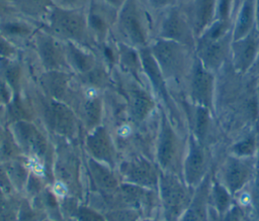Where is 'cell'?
Here are the masks:
<instances>
[{"mask_svg":"<svg viewBox=\"0 0 259 221\" xmlns=\"http://www.w3.org/2000/svg\"><path fill=\"white\" fill-rule=\"evenodd\" d=\"M3 76L7 83L13 88L14 91H17L20 78V69L16 64H9L4 67Z\"/></svg>","mask_w":259,"mask_h":221,"instance_id":"obj_38","label":"cell"},{"mask_svg":"<svg viewBox=\"0 0 259 221\" xmlns=\"http://www.w3.org/2000/svg\"><path fill=\"white\" fill-rule=\"evenodd\" d=\"M243 1H244V0H234L233 9H234V10H238V8L241 6V4H242Z\"/></svg>","mask_w":259,"mask_h":221,"instance_id":"obj_48","label":"cell"},{"mask_svg":"<svg viewBox=\"0 0 259 221\" xmlns=\"http://www.w3.org/2000/svg\"><path fill=\"white\" fill-rule=\"evenodd\" d=\"M194 189L188 187L183 179L175 174L160 172L158 195L160 217L163 221H179L188 208Z\"/></svg>","mask_w":259,"mask_h":221,"instance_id":"obj_5","label":"cell"},{"mask_svg":"<svg viewBox=\"0 0 259 221\" xmlns=\"http://www.w3.org/2000/svg\"><path fill=\"white\" fill-rule=\"evenodd\" d=\"M36 48L44 66L48 71L60 70L65 66L66 52L50 35L39 34L36 37Z\"/></svg>","mask_w":259,"mask_h":221,"instance_id":"obj_18","label":"cell"},{"mask_svg":"<svg viewBox=\"0 0 259 221\" xmlns=\"http://www.w3.org/2000/svg\"><path fill=\"white\" fill-rule=\"evenodd\" d=\"M255 28L259 33V0H255Z\"/></svg>","mask_w":259,"mask_h":221,"instance_id":"obj_44","label":"cell"},{"mask_svg":"<svg viewBox=\"0 0 259 221\" xmlns=\"http://www.w3.org/2000/svg\"><path fill=\"white\" fill-rule=\"evenodd\" d=\"M108 3H110V4H112V5H117V4H119L120 3V1L121 0H106Z\"/></svg>","mask_w":259,"mask_h":221,"instance_id":"obj_50","label":"cell"},{"mask_svg":"<svg viewBox=\"0 0 259 221\" xmlns=\"http://www.w3.org/2000/svg\"><path fill=\"white\" fill-rule=\"evenodd\" d=\"M161 38L174 40L190 48L195 47L196 36L185 15L179 10L172 9L164 18L160 30Z\"/></svg>","mask_w":259,"mask_h":221,"instance_id":"obj_14","label":"cell"},{"mask_svg":"<svg viewBox=\"0 0 259 221\" xmlns=\"http://www.w3.org/2000/svg\"><path fill=\"white\" fill-rule=\"evenodd\" d=\"M82 115L86 126L93 129L98 126L101 118V101L98 97L87 98L82 105Z\"/></svg>","mask_w":259,"mask_h":221,"instance_id":"obj_28","label":"cell"},{"mask_svg":"<svg viewBox=\"0 0 259 221\" xmlns=\"http://www.w3.org/2000/svg\"><path fill=\"white\" fill-rule=\"evenodd\" d=\"M233 5H234V0H218L215 20L229 22L230 13H231V10H233Z\"/></svg>","mask_w":259,"mask_h":221,"instance_id":"obj_39","label":"cell"},{"mask_svg":"<svg viewBox=\"0 0 259 221\" xmlns=\"http://www.w3.org/2000/svg\"><path fill=\"white\" fill-rule=\"evenodd\" d=\"M46 219V215L35 207L28 204L27 201L23 200L19 203L17 221H41Z\"/></svg>","mask_w":259,"mask_h":221,"instance_id":"obj_34","label":"cell"},{"mask_svg":"<svg viewBox=\"0 0 259 221\" xmlns=\"http://www.w3.org/2000/svg\"><path fill=\"white\" fill-rule=\"evenodd\" d=\"M214 161L213 148L201 144L192 134L188 133L181 171V177L185 184L191 189L197 188L211 172Z\"/></svg>","mask_w":259,"mask_h":221,"instance_id":"obj_7","label":"cell"},{"mask_svg":"<svg viewBox=\"0 0 259 221\" xmlns=\"http://www.w3.org/2000/svg\"><path fill=\"white\" fill-rule=\"evenodd\" d=\"M118 56L124 69L131 72L138 79V74L142 68L141 58L138 56V53L131 46L120 44L118 48Z\"/></svg>","mask_w":259,"mask_h":221,"instance_id":"obj_29","label":"cell"},{"mask_svg":"<svg viewBox=\"0 0 259 221\" xmlns=\"http://www.w3.org/2000/svg\"><path fill=\"white\" fill-rule=\"evenodd\" d=\"M106 221H140L142 214L133 208H115L106 211L104 214Z\"/></svg>","mask_w":259,"mask_h":221,"instance_id":"obj_32","label":"cell"},{"mask_svg":"<svg viewBox=\"0 0 259 221\" xmlns=\"http://www.w3.org/2000/svg\"><path fill=\"white\" fill-rule=\"evenodd\" d=\"M120 172L127 184L158 191L161 171L152 159L143 155H136L121 163Z\"/></svg>","mask_w":259,"mask_h":221,"instance_id":"obj_10","label":"cell"},{"mask_svg":"<svg viewBox=\"0 0 259 221\" xmlns=\"http://www.w3.org/2000/svg\"><path fill=\"white\" fill-rule=\"evenodd\" d=\"M70 76L63 71H47L40 78L44 90L55 100H62L67 93Z\"/></svg>","mask_w":259,"mask_h":221,"instance_id":"obj_23","label":"cell"},{"mask_svg":"<svg viewBox=\"0 0 259 221\" xmlns=\"http://www.w3.org/2000/svg\"><path fill=\"white\" fill-rule=\"evenodd\" d=\"M256 133L255 127L249 132L241 135L231 143H229L224 150L230 154L239 157H255L256 153Z\"/></svg>","mask_w":259,"mask_h":221,"instance_id":"obj_24","label":"cell"},{"mask_svg":"<svg viewBox=\"0 0 259 221\" xmlns=\"http://www.w3.org/2000/svg\"><path fill=\"white\" fill-rule=\"evenodd\" d=\"M217 74L207 70L194 57L191 69L184 83V90L191 105L208 108L213 113Z\"/></svg>","mask_w":259,"mask_h":221,"instance_id":"obj_8","label":"cell"},{"mask_svg":"<svg viewBox=\"0 0 259 221\" xmlns=\"http://www.w3.org/2000/svg\"><path fill=\"white\" fill-rule=\"evenodd\" d=\"M63 221H77L74 217H68V218H65Z\"/></svg>","mask_w":259,"mask_h":221,"instance_id":"obj_51","label":"cell"},{"mask_svg":"<svg viewBox=\"0 0 259 221\" xmlns=\"http://www.w3.org/2000/svg\"><path fill=\"white\" fill-rule=\"evenodd\" d=\"M232 27L230 22L214 20L196 38L195 57L210 72L217 74L230 58Z\"/></svg>","mask_w":259,"mask_h":221,"instance_id":"obj_3","label":"cell"},{"mask_svg":"<svg viewBox=\"0 0 259 221\" xmlns=\"http://www.w3.org/2000/svg\"><path fill=\"white\" fill-rule=\"evenodd\" d=\"M175 0H150V3L155 8H166L171 6Z\"/></svg>","mask_w":259,"mask_h":221,"instance_id":"obj_41","label":"cell"},{"mask_svg":"<svg viewBox=\"0 0 259 221\" xmlns=\"http://www.w3.org/2000/svg\"><path fill=\"white\" fill-rule=\"evenodd\" d=\"M256 170L254 157H239L225 150L215 153L213 175L235 198L250 185Z\"/></svg>","mask_w":259,"mask_h":221,"instance_id":"obj_6","label":"cell"},{"mask_svg":"<svg viewBox=\"0 0 259 221\" xmlns=\"http://www.w3.org/2000/svg\"><path fill=\"white\" fill-rule=\"evenodd\" d=\"M190 47L174 40L159 38L150 48L166 81L183 85L195 56H189Z\"/></svg>","mask_w":259,"mask_h":221,"instance_id":"obj_4","label":"cell"},{"mask_svg":"<svg viewBox=\"0 0 259 221\" xmlns=\"http://www.w3.org/2000/svg\"><path fill=\"white\" fill-rule=\"evenodd\" d=\"M248 204V213L259 218V170H256L255 176L251 181L250 185L246 188Z\"/></svg>","mask_w":259,"mask_h":221,"instance_id":"obj_31","label":"cell"},{"mask_svg":"<svg viewBox=\"0 0 259 221\" xmlns=\"http://www.w3.org/2000/svg\"><path fill=\"white\" fill-rule=\"evenodd\" d=\"M245 221H259V218L255 217L254 215H252V214H250V213H247L246 218H245Z\"/></svg>","mask_w":259,"mask_h":221,"instance_id":"obj_47","label":"cell"},{"mask_svg":"<svg viewBox=\"0 0 259 221\" xmlns=\"http://www.w3.org/2000/svg\"><path fill=\"white\" fill-rule=\"evenodd\" d=\"M259 51V33L254 28L243 38L233 40L230 47V64L241 74L248 75Z\"/></svg>","mask_w":259,"mask_h":221,"instance_id":"obj_11","label":"cell"},{"mask_svg":"<svg viewBox=\"0 0 259 221\" xmlns=\"http://www.w3.org/2000/svg\"><path fill=\"white\" fill-rule=\"evenodd\" d=\"M212 170L202 183L194 189L192 200L179 221H211V210L209 205V185Z\"/></svg>","mask_w":259,"mask_h":221,"instance_id":"obj_16","label":"cell"},{"mask_svg":"<svg viewBox=\"0 0 259 221\" xmlns=\"http://www.w3.org/2000/svg\"><path fill=\"white\" fill-rule=\"evenodd\" d=\"M127 105L131 118L137 124L142 123L155 107L154 100L150 94L137 87L130 90Z\"/></svg>","mask_w":259,"mask_h":221,"instance_id":"obj_20","label":"cell"},{"mask_svg":"<svg viewBox=\"0 0 259 221\" xmlns=\"http://www.w3.org/2000/svg\"><path fill=\"white\" fill-rule=\"evenodd\" d=\"M20 12L30 15L39 16L48 12L50 8H53L52 0H7Z\"/></svg>","mask_w":259,"mask_h":221,"instance_id":"obj_27","label":"cell"},{"mask_svg":"<svg viewBox=\"0 0 259 221\" xmlns=\"http://www.w3.org/2000/svg\"><path fill=\"white\" fill-rule=\"evenodd\" d=\"M255 133H256V153H255V163H256V169L259 170V119L257 120L255 124Z\"/></svg>","mask_w":259,"mask_h":221,"instance_id":"obj_42","label":"cell"},{"mask_svg":"<svg viewBox=\"0 0 259 221\" xmlns=\"http://www.w3.org/2000/svg\"><path fill=\"white\" fill-rule=\"evenodd\" d=\"M249 76H252V77H259V51H258V54H257V59L253 65V67L251 68L249 74Z\"/></svg>","mask_w":259,"mask_h":221,"instance_id":"obj_43","label":"cell"},{"mask_svg":"<svg viewBox=\"0 0 259 221\" xmlns=\"http://www.w3.org/2000/svg\"><path fill=\"white\" fill-rule=\"evenodd\" d=\"M186 141L187 134L181 132L162 111L155 149V161L160 171L181 177Z\"/></svg>","mask_w":259,"mask_h":221,"instance_id":"obj_2","label":"cell"},{"mask_svg":"<svg viewBox=\"0 0 259 221\" xmlns=\"http://www.w3.org/2000/svg\"><path fill=\"white\" fill-rule=\"evenodd\" d=\"M9 5L4 2V0H0V14H4L8 10Z\"/></svg>","mask_w":259,"mask_h":221,"instance_id":"obj_45","label":"cell"},{"mask_svg":"<svg viewBox=\"0 0 259 221\" xmlns=\"http://www.w3.org/2000/svg\"><path fill=\"white\" fill-rule=\"evenodd\" d=\"M86 146L94 159L113 163V145L107 130L103 126L92 129L86 138Z\"/></svg>","mask_w":259,"mask_h":221,"instance_id":"obj_19","label":"cell"},{"mask_svg":"<svg viewBox=\"0 0 259 221\" xmlns=\"http://www.w3.org/2000/svg\"><path fill=\"white\" fill-rule=\"evenodd\" d=\"M66 58L71 66L81 75L89 72L94 68V58L77 47L73 42L69 41L66 46Z\"/></svg>","mask_w":259,"mask_h":221,"instance_id":"obj_26","label":"cell"},{"mask_svg":"<svg viewBox=\"0 0 259 221\" xmlns=\"http://www.w3.org/2000/svg\"><path fill=\"white\" fill-rule=\"evenodd\" d=\"M0 32L7 35H25L30 32V28L23 22L8 21L0 25Z\"/></svg>","mask_w":259,"mask_h":221,"instance_id":"obj_36","label":"cell"},{"mask_svg":"<svg viewBox=\"0 0 259 221\" xmlns=\"http://www.w3.org/2000/svg\"><path fill=\"white\" fill-rule=\"evenodd\" d=\"M120 34L132 44L145 47L146 33L135 0H124L117 18Z\"/></svg>","mask_w":259,"mask_h":221,"instance_id":"obj_13","label":"cell"},{"mask_svg":"<svg viewBox=\"0 0 259 221\" xmlns=\"http://www.w3.org/2000/svg\"><path fill=\"white\" fill-rule=\"evenodd\" d=\"M14 136L19 146L38 157L45 156L48 144L44 134L30 122L26 120L15 121L13 124Z\"/></svg>","mask_w":259,"mask_h":221,"instance_id":"obj_15","label":"cell"},{"mask_svg":"<svg viewBox=\"0 0 259 221\" xmlns=\"http://www.w3.org/2000/svg\"><path fill=\"white\" fill-rule=\"evenodd\" d=\"M217 75L213 116L227 146L252 130L259 119L257 78L237 73L228 62Z\"/></svg>","mask_w":259,"mask_h":221,"instance_id":"obj_1","label":"cell"},{"mask_svg":"<svg viewBox=\"0 0 259 221\" xmlns=\"http://www.w3.org/2000/svg\"><path fill=\"white\" fill-rule=\"evenodd\" d=\"M73 217L77 221H106L104 215L93 208L85 206H79Z\"/></svg>","mask_w":259,"mask_h":221,"instance_id":"obj_37","label":"cell"},{"mask_svg":"<svg viewBox=\"0 0 259 221\" xmlns=\"http://www.w3.org/2000/svg\"><path fill=\"white\" fill-rule=\"evenodd\" d=\"M217 0H193L185 15L196 38L215 20Z\"/></svg>","mask_w":259,"mask_h":221,"instance_id":"obj_17","label":"cell"},{"mask_svg":"<svg viewBox=\"0 0 259 221\" xmlns=\"http://www.w3.org/2000/svg\"><path fill=\"white\" fill-rule=\"evenodd\" d=\"M255 28V0H244L232 26V41L245 37Z\"/></svg>","mask_w":259,"mask_h":221,"instance_id":"obj_22","label":"cell"},{"mask_svg":"<svg viewBox=\"0 0 259 221\" xmlns=\"http://www.w3.org/2000/svg\"><path fill=\"white\" fill-rule=\"evenodd\" d=\"M2 193L4 192L0 191V221H17L19 205L13 204Z\"/></svg>","mask_w":259,"mask_h":221,"instance_id":"obj_35","label":"cell"},{"mask_svg":"<svg viewBox=\"0 0 259 221\" xmlns=\"http://www.w3.org/2000/svg\"><path fill=\"white\" fill-rule=\"evenodd\" d=\"M236 203L235 197L214 177L213 168L209 185V205L211 211L220 218Z\"/></svg>","mask_w":259,"mask_h":221,"instance_id":"obj_21","label":"cell"},{"mask_svg":"<svg viewBox=\"0 0 259 221\" xmlns=\"http://www.w3.org/2000/svg\"><path fill=\"white\" fill-rule=\"evenodd\" d=\"M13 47L9 44V42L5 39L4 35L0 32V56L4 58H9L13 54Z\"/></svg>","mask_w":259,"mask_h":221,"instance_id":"obj_40","label":"cell"},{"mask_svg":"<svg viewBox=\"0 0 259 221\" xmlns=\"http://www.w3.org/2000/svg\"><path fill=\"white\" fill-rule=\"evenodd\" d=\"M140 221H163L160 216H153V217H143Z\"/></svg>","mask_w":259,"mask_h":221,"instance_id":"obj_46","label":"cell"},{"mask_svg":"<svg viewBox=\"0 0 259 221\" xmlns=\"http://www.w3.org/2000/svg\"><path fill=\"white\" fill-rule=\"evenodd\" d=\"M89 169L95 185L105 193H111L118 187L117 179L104 165L100 164L96 159H89Z\"/></svg>","mask_w":259,"mask_h":221,"instance_id":"obj_25","label":"cell"},{"mask_svg":"<svg viewBox=\"0 0 259 221\" xmlns=\"http://www.w3.org/2000/svg\"><path fill=\"white\" fill-rule=\"evenodd\" d=\"M44 117L48 126L57 134L73 137L77 121L73 111L59 100L50 98L44 103Z\"/></svg>","mask_w":259,"mask_h":221,"instance_id":"obj_12","label":"cell"},{"mask_svg":"<svg viewBox=\"0 0 259 221\" xmlns=\"http://www.w3.org/2000/svg\"><path fill=\"white\" fill-rule=\"evenodd\" d=\"M4 168L13 187L21 189L28 181V172L20 162L16 161L15 159L6 161Z\"/></svg>","mask_w":259,"mask_h":221,"instance_id":"obj_30","label":"cell"},{"mask_svg":"<svg viewBox=\"0 0 259 221\" xmlns=\"http://www.w3.org/2000/svg\"><path fill=\"white\" fill-rule=\"evenodd\" d=\"M101 11L100 7L92 6V9L88 16V24L95 34L103 37L107 31V19Z\"/></svg>","mask_w":259,"mask_h":221,"instance_id":"obj_33","label":"cell"},{"mask_svg":"<svg viewBox=\"0 0 259 221\" xmlns=\"http://www.w3.org/2000/svg\"><path fill=\"white\" fill-rule=\"evenodd\" d=\"M52 31L69 41L82 42L86 38L87 22L84 15L77 10L53 7L50 15Z\"/></svg>","mask_w":259,"mask_h":221,"instance_id":"obj_9","label":"cell"},{"mask_svg":"<svg viewBox=\"0 0 259 221\" xmlns=\"http://www.w3.org/2000/svg\"><path fill=\"white\" fill-rule=\"evenodd\" d=\"M256 92H257V98L259 103V77H257V83H256Z\"/></svg>","mask_w":259,"mask_h":221,"instance_id":"obj_49","label":"cell"}]
</instances>
